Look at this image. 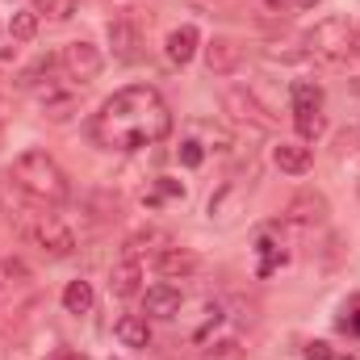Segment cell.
Listing matches in <instances>:
<instances>
[{
	"label": "cell",
	"instance_id": "cell-1",
	"mask_svg": "<svg viewBox=\"0 0 360 360\" xmlns=\"http://www.w3.org/2000/svg\"><path fill=\"white\" fill-rule=\"evenodd\" d=\"M168 134H172V109L147 84L113 92L92 122V139L105 151H143L164 143Z\"/></svg>",
	"mask_w": 360,
	"mask_h": 360
},
{
	"label": "cell",
	"instance_id": "cell-2",
	"mask_svg": "<svg viewBox=\"0 0 360 360\" xmlns=\"http://www.w3.org/2000/svg\"><path fill=\"white\" fill-rule=\"evenodd\" d=\"M13 184H17L30 201H38V205H59V201H68V193H72L68 172H63L46 151H25V155H17V160H13Z\"/></svg>",
	"mask_w": 360,
	"mask_h": 360
},
{
	"label": "cell",
	"instance_id": "cell-3",
	"mask_svg": "<svg viewBox=\"0 0 360 360\" xmlns=\"http://www.w3.org/2000/svg\"><path fill=\"white\" fill-rule=\"evenodd\" d=\"M306 51H310L314 59L340 63V59L356 55V30H352L344 17H327V21H319V25L306 34Z\"/></svg>",
	"mask_w": 360,
	"mask_h": 360
},
{
	"label": "cell",
	"instance_id": "cell-4",
	"mask_svg": "<svg viewBox=\"0 0 360 360\" xmlns=\"http://www.w3.org/2000/svg\"><path fill=\"white\" fill-rule=\"evenodd\" d=\"M25 239L46 256V260H68L76 252V235L55 218V214H38L34 222H25Z\"/></svg>",
	"mask_w": 360,
	"mask_h": 360
},
{
	"label": "cell",
	"instance_id": "cell-5",
	"mask_svg": "<svg viewBox=\"0 0 360 360\" xmlns=\"http://www.w3.org/2000/svg\"><path fill=\"white\" fill-rule=\"evenodd\" d=\"M59 68L68 72V80H80V84H89L101 76V68H105V59H101V46H92V42H68L63 46V55H59Z\"/></svg>",
	"mask_w": 360,
	"mask_h": 360
},
{
	"label": "cell",
	"instance_id": "cell-6",
	"mask_svg": "<svg viewBox=\"0 0 360 360\" xmlns=\"http://www.w3.org/2000/svg\"><path fill=\"white\" fill-rule=\"evenodd\" d=\"M327 214H331V205H327V197L323 193H297L289 205H285V222H293V226H302V231H314V226H323L327 222Z\"/></svg>",
	"mask_w": 360,
	"mask_h": 360
},
{
	"label": "cell",
	"instance_id": "cell-7",
	"mask_svg": "<svg viewBox=\"0 0 360 360\" xmlns=\"http://www.w3.org/2000/svg\"><path fill=\"white\" fill-rule=\"evenodd\" d=\"M222 105L231 109V117L235 122H243V126H256V130H272L276 126V117H272L269 109L252 96L248 89H231L226 96H222Z\"/></svg>",
	"mask_w": 360,
	"mask_h": 360
},
{
	"label": "cell",
	"instance_id": "cell-8",
	"mask_svg": "<svg viewBox=\"0 0 360 360\" xmlns=\"http://www.w3.org/2000/svg\"><path fill=\"white\" fill-rule=\"evenodd\" d=\"M109 46H113V55L122 63H134L143 55V34H139L134 17H113L109 21Z\"/></svg>",
	"mask_w": 360,
	"mask_h": 360
},
{
	"label": "cell",
	"instance_id": "cell-9",
	"mask_svg": "<svg viewBox=\"0 0 360 360\" xmlns=\"http://www.w3.org/2000/svg\"><path fill=\"white\" fill-rule=\"evenodd\" d=\"M180 306H184V293H180L176 285H151L147 293H143V319H176Z\"/></svg>",
	"mask_w": 360,
	"mask_h": 360
},
{
	"label": "cell",
	"instance_id": "cell-10",
	"mask_svg": "<svg viewBox=\"0 0 360 360\" xmlns=\"http://www.w3.org/2000/svg\"><path fill=\"white\" fill-rule=\"evenodd\" d=\"M239 63H243V46L235 38H214L205 46V68L214 76H231V72H239Z\"/></svg>",
	"mask_w": 360,
	"mask_h": 360
},
{
	"label": "cell",
	"instance_id": "cell-11",
	"mask_svg": "<svg viewBox=\"0 0 360 360\" xmlns=\"http://www.w3.org/2000/svg\"><path fill=\"white\" fill-rule=\"evenodd\" d=\"M164 248H172V235H168V231H160V226H143V231H134V235L126 239L122 256L143 260V256H160Z\"/></svg>",
	"mask_w": 360,
	"mask_h": 360
},
{
	"label": "cell",
	"instance_id": "cell-12",
	"mask_svg": "<svg viewBox=\"0 0 360 360\" xmlns=\"http://www.w3.org/2000/svg\"><path fill=\"white\" fill-rule=\"evenodd\" d=\"M143 260H130V256H122L113 269H109V293H117V297H134L143 285Z\"/></svg>",
	"mask_w": 360,
	"mask_h": 360
},
{
	"label": "cell",
	"instance_id": "cell-13",
	"mask_svg": "<svg viewBox=\"0 0 360 360\" xmlns=\"http://www.w3.org/2000/svg\"><path fill=\"white\" fill-rule=\"evenodd\" d=\"M285 260H289L285 243H276L272 231H260V239H256V276H272V272H281L285 269Z\"/></svg>",
	"mask_w": 360,
	"mask_h": 360
},
{
	"label": "cell",
	"instance_id": "cell-14",
	"mask_svg": "<svg viewBox=\"0 0 360 360\" xmlns=\"http://www.w3.org/2000/svg\"><path fill=\"white\" fill-rule=\"evenodd\" d=\"M272 164H276L281 172H289V176H302V172H310L314 155H310V147H302V143H281V147H272Z\"/></svg>",
	"mask_w": 360,
	"mask_h": 360
},
{
	"label": "cell",
	"instance_id": "cell-15",
	"mask_svg": "<svg viewBox=\"0 0 360 360\" xmlns=\"http://www.w3.org/2000/svg\"><path fill=\"white\" fill-rule=\"evenodd\" d=\"M197 46H201V34H197V25H176L172 34H168V42H164V51H168V59L172 63H188L193 55H197Z\"/></svg>",
	"mask_w": 360,
	"mask_h": 360
},
{
	"label": "cell",
	"instance_id": "cell-16",
	"mask_svg": "<svg viewBox=\"0 0 360 360\" xmlns=\"http://www.w3.org/2000/svg\"><path fill=\"white\" fill-rule=\"evenodd\" d=\"M113 335H117L126 348H151V327H147L143 314H122V319L113 323Z\"/></svg>",
	"mask_w": 360,
	"mask_h": 360
},
{
	"label": "cell",
	"instance_id": "cell-17",
	"mask_svg": "<svg viewBox=\"0 0 360 360\" xmlns=\"http://www.w3.org/2000/svg\"><path fill=\"white\" fill-rule=\"evenodd\" d=\"M155 269L164 272V276H188V272H197V256L188 252V248H164L160 256H155Z\"/></svg>",
	"mask_w": 360,
	"mask_h": 360
},
{
	"label": "cell",
	"instance_id": "cell-18",
	"mask_svg": "<svg viewBox=\"0 0 360 360\" xmlns=\"http://www.w3.org/2000/svg\"><path fill=\"white\" fill-rule=\"evenodd\" d=\"M92 302H96V293H92L89 281H72V285L63 289V310H68V314H89Z\"/></svg>",
	"mask_w": 360,
	"mask_h": 360
},
{
	"label": "cell",
	"instance_id": "cell-19",
	"mask_svg": "<svg viewBox=\"0 0 360 360\" xmlns=\"http://www.w3.org/2000/svg\"><path fill=\"white\" fill-rule=\"evenodd\" d=\"M293 126H297V134L310 143V139H319V134L327 130V117H323V109H293Z\"/></svg>",
	"mask_w": 360,
	"mask_h": 360
},
{
	"label": "cell",
	"instance_id": "cell-20",
	"mask_svg": "<svg viewBox=\"0 0 360 360\" xmlns=\"http://www.w3.org/2000/svg\"><path fill=\"white\" fill-rule=\"evenodd\" d=\"M289 96H293V109H323V89L310 80H297L289 89Z\"/></svg>",
	"mask_w": 360,
	"mask_h": 360
},
{
	"label": "cell",
	"instance_id": "cell-21",
	"mask_svg": "<svg viewBox=\"0 0 360 360\" xmlns=\"http://www.w3.org/2000/svg\"><path fill=\"white\" fill-rule=\"evenodd\" d=\"M201 360H243V344L239 340H210L205 344V352H201Z\"/></svg>",
	"mask_w": 360,
	"mask_h": 360
},
{
	"label": "cell",
	"instance_id": "cell-22",
	"mask_svg": "<svg viewBox=\"0 0 360 360\" xmlns=\"http://www.w3.org/2000/svg\"><path fill=\"white\" fill-rule=\"evenodd\" d=\"M34 13L46 21H68L76 13V0H34Z\"/></svg>",
	"mask_w": 360,
	"mask_h": 360
},
{
	"label": "cell",
	"instance_id": "cell-23",
	"mask_svg": "<svg viewBox=\"0 0 360 360\" xmlns=\"http://www.w3.org/2000/svg\"><path fill=\"white\" fill-rule=\"evenodd\" d=\"M8 34L17 38V42H30L34 34H38V13L30 8V13H13V21H8Z\"/></svg>",
	"mask_w": 360,
	"mask_h": 360
},
{
	"label": "cell",
	"instance_id": "cell-24",
	"mask_svg": "<svg viewBox=\"0 0 360 360\" xmlns=\"http://www.w3.org/2000/svg\"><path fill=\"white\" fill-rule=\"evenodd\" d=\"M302 356L306 360H335V348H331L327 340H310V344L302 348Z\"/></svg>",
	"mask_w": 360,
	"mask_h": 360
},
{
	"label": "cell",
	"instance_id": "cell-25",
	"mask_svg": "<svg viewBox=\"0 0 360 360\" xmlns=\"http://www.w3.org/2000/svg\"><path fill=\"white\" fill-rule=\"evenodd\" d=\"M180 160L188 164V168H197L205 155H201V143H180Z\"/></svg>",
	"mask_w": 360,
	"mask_h": 360
},
{
	"label": "cell",
	"instance_id": "cell-26",
	"mask_svg": "<svg viewBox=\"0 0 360 360\" xmlns=\"http://www.w3.org/2000/svg\"><path fill=\"white\" fill-rule=\"evenodd\" d=\"M344 314H348V319H340V327L352 331V335H360V302L352 306V310H344Z\"/></svg>",
	"mask_w": 360,
	"mask_h": 360
},
{
	"label": "cell",
	"instance_id": "cell-27",
	"mask_svg": "<svg viewBox=\"0 0 360 360\" xmlns=\"http://www.w3.org/2000/svg\"><path fill=\"white\" fill-rule=\"evenodd\" d=\"M46 360H89V356H84V352H76V348H55Z\"/></svg>",
	"mask_w": 360,
	"mask_h": 360
},
{
	"label": "cell",
	"instance_id": "cell-28",
	"mask_svg": "<svg viewBox=\"0 0 360 360\" xmlns=\"http://www.w3.org/2000/svg\"><path fill=\"white\" fill-rule=\"evenodd\" d=\"M281 4H285V8H314L319 0H281Z\"/></svg>",
	"mask_w": 360,
	"mask_h": 360
},
{
	"label": "cell",
	"instance_id": "cell-29",
	"mask_svg": "<svg viewBox=\"0 0 360 360\" xmlns=\"http://www.w3.org/2000/svg\"><path fill=\"white\" fill-rule=\"evenodd\" d=\"M8 285H13V276H8V269H4V264H0V297L8 293Z\"/></svg>",
	"mask_w": 360,
	"mask_h": 360
},
{
	"label": "cell",
	"instance_id": "cell-30",
	"mask_svg": "<svg viewBox=\"0 0 360 360\" xmlns=\"http://www.w3.org/2000/svg\"><path fill=\"white\" fill-rule=\"evenodd\" d=\"M335 360H356V356H340V352H335Z\"/></svg>",
	"mask_w": 360,
	"mask_h": 360
},
{
	"label": "cell",
	"instance_id": "cell-31",
	"mask_svg": "<svg viewBox=\"0 0 360 360\" xmlns=\"http://www.w3.org/2000/svg\"><path fill=\"white\" fill-rule=\"evenodd\" d=\"M356 55H360V30H356Z\"/></svg>",
	"mask_w": 360,
	"mask_h": 360
}]
</instances>
